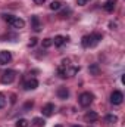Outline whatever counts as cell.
<instances>
[{
  "instance_id": "ac0fdd59",
  "label": "cell",
  "mask_w": 125,
  "mask_h": 127,
  "mask_svg": "<svg viewBox=\"0 0 125 127\" xmlns=\"http://www.w3.org/2000/svg\"><path fill=\"white\" fill-rule=\"evenodd\" d=\"M52 44H53V40H52V38H44V40H43V47L47 49V47H50Z\"/></svg>"
},
{
  "instance_id": "5bb4252c",
  "label": "cell",
  "mask_w": 125,
  "mask_h": 127,
  "mask_svg": "<svg viewBox=\"0 0 125 127\" xmlns=\"http://www.w3.org/2000/svg\"><path fill=\"white\" fill-rule=\"evenodd\" d=\"M104 121H106V123H109V124H115V123H118V117H116V115H113V114H109V115H106Z\"/></svg>"
},
{
  "instance_id": "7a4b0ae2",
  "label": "cell",
  "mask_w": 125,
  "mask_h": 127,
  "mask_svg": "<svg viewBox=\"0 0 125 127\" xmlns=\"http://www.w3.org/2000/svg\"><path fill=\"white\" fill-rule=\"evenodd\" d=\"M3 19L7 22V24H10L13 28H24L25 27V21L22 19V18H18V16H13V15H3Z\"/></svg>"
},
{
  "instance_id": "9c48e42d",
  "label": "cell",
  "mask_w": 125,
  "mask_h": 127,
  "mask_svg": "<svg viewBox=\"0 0 125 127\" xmlns=\"http://www.w3.org/2000/svg\"><path fill=\"white\" fill-rule=\"evenodd\" d=\"M24 87H25V90H34V89H37V87H38V81H37L35 78H31V80L25 81Z\"/></svg>"
},
{
  "instance_id": "8fae6325",
  "label": "cell",
  "mask_w": 125,
  "mask_h": 127,
  "mask_svg": "<svg viewBox=\"0 0 125 127\" xmlns=\"http://www.w3.org/2000/svg\"><path fill=\"white\" fill-rule=\"evenodd\" d=\"M58 96H59V99H66L69 96V90L66 87H59L58 89Z\"/></svg>"
},
{
  "instance_id": "5b68a950",
  "label": "cell",
  "mask_w": 125,
  "mask_h": 127,
  "mask_svg": "<svg viewBox=\"0 0 125 127\" xmlns=\"http://www.w3.org/2000/svg\"><path fill=\"white\" fill-rule=\"evenodd\" d=\"M122 100H124L122 92H119V90L112 92V95H110V102H112L113 105H119V103H122Z\"/></svg>"
},
{
  "instance_id": "2e32d148",
  "label": "cell",
  "mask_w": 125,
  "mask_h": 127,
  "mask_svg": "<svg viewBox=\"0 0 125 127\" xmlns=\"http://www.w3.org/2000/svg\"><path fill=\"white\" fill-rule=\"evenodd\" d=\"M61 7H62V3H61L59 0H53V1L50 3V9H52V10H59Z\"/></svg>"
},
{
  "instance_id": "3957f363",
  "label": "cell",
  "mask_w": 125,
  "mask_h": 127,
  "mask_svg": "<svg viewBox=\"0 0 125 127\" xmlns=\"http://www.w3.org/2000/svg\"><path fill=\"white\" fill-rule=\"evenodd\" d=\"M15 77H16V72H15L13 69H7V71H4V72H3V75H1V78H0V81H1L3 84H10V83L15 80Z\"/></svg>"
},
{
  "instance_id": "52a82bcc",
  "label": "cell",
  "mask_w": 125,
  "mask_h": 127,
  "mask_svg": "<svg viewBox=\"0 0 125 127\" xmlns=\"http://www.w3.org/2000/svg\"><path fill=\"white\" fill-rule=\"evenodd\" d=\"M41 112H43V115H46V117L53 115V112H55V105H53V103H46V105L43 106Z\"/></svg>"
},
{
  "instance_id": "44dd1931",
  "label": "cell",
  "mask_w": 125,
  "mask_h": 127,
  "mask_svg": "<svg viewBox=\"0 0 125 127\" xmlns=\"http://www.w3.org/2000/svg\"><path fill=\"white\" fill-rule=\"evenodd\" d=\"M37 40H38V38H35V37H32L31 40H30V43H28V46H30V47H34V46L37 44Z\"/></svg>"
},
{
  "instance_id": "ffe728a7",
  "label": "cell",
  "mask_w": 125,
  "mask_h": 127,
  "mask_svg": "<svg viewBox=\"0 0 125 127\" xmlns=\"http://www.w3.org/2000/svg\"><path fill=\"white\" fill-rule=\"evenodd\" d=\"M32 123H34V124H35V126H44V121H43V120H41V118H34V120H32Z\"/></svg>"
},
{
  "instance_id": "7402d4cb",
  "label": "cell",
  "mask_w": 125,
  "mask_h": 127,
  "mask_svg": "<svg viewBox=\"0 0 125 127\" xmlns=\"http://www.w3.org/2000/svg\"><path fill=\"white\" fill-rule=\"evenodd\" d=\"M87 1H88V0H78L77 3H78L80 6H84V4H87Z\"/></svg>"
},
{
  "instance_id": "7c38bea8",
  "label": "cell",
  "mask_w": 125,
  "mask_h": 127,
  "mask_svg": "<svg viewBox=\"0 0 125 127\" xmlns=\"http://www.w3.org/2000/svg\"><path fill=\"white\" fill-rule=\"evenodd\" d=\"M31 22H32V28L35 30V31H40L41 30V25H40V19H38V16H31Z\"/></svg>"
},
{
  "instance_id": "cb8c5ba5",
  "label": "cell",
  "mask_w": 125,
  "mask_h": 127,
  "mask_svg": "<svg viewBox=\"0 0 125 127\" xmlns=\"http://www.w3.org/2000/svg\"><path fill=\"white\" fill-rule=\"evenodd\" d=\"M72 127H81V126H72Z\"/></svg>"
},
{
  "instance_id": "d6986e66",
  "label": "cell",
  "mask_w": 125,
  "mask_h": 127,
  "mask_svg": "<svg viewBox=\"0 0 125 127\" xmlns=\"http://www.w3.org/2000/svg\"><path fill=\"white\" fill-rule=\"evenodd\" d=\"M4 105H6V96L3 93H0V109L4 108Z\"/></svg>"
},
{
  "instance_id": "9a60e30c",
  "label": "cell",
  "mask_w": 125,
  "mask_h": 127,
  "mask_svg": "<svg viewBox=\"0 0 125 127\" xmlns=\"http://www.w3.org/2000/svg\"><path fill=\"white\" fill-rule=\"evenodd\" d=\"M88 71H90V74H93V75H99V74H100V68H99V65H97V64L90 65Z\"/></svg>"
},
{
  "instance_id": "6da1fadb",
  "label": "cell",
  "mask_w": 125,
  "mask_h": 127,
  "mask_svg": "<svg viewBox=\"0 0 125 127\" xmlns=\"http://www.w3.org/2000/svg\"><path fill=\"white\" fill-rule=\"evenodd\" d=\"M100 40H102V34L93 32L90 35H84L83 40H81V44H83V47H94V46L99 44Z\"/></svg>"
},
{
  "instance_id": "30bf717a",
  "label": "cell",
  "mask_w": 125,
  "mask_h": 127,
  "mask_svg": "<svg viewBox=\"0 0 125 127\" xmlns=\"http://www.w3.org/2000/svg\"><path fill=\"white\" fill-rule=\"evenodd\" d=\"M68 40V37H63V35H56L55 37V40H53V43H55V46H58V47H61L65 44V41Z\"/></svg>"
},
{
  "instance_id": "4fadbf2b",
  "label": "cell",
  "mask_w": 125,
  "mask_h": 127,
  "mask_svg": "<svg viewBox=\"0 0 125 127\" xmlns=\"http://www.w3.org/2000/svg\"><path fill=\"white\" fill-rule=\"evenodd\" d=\"M103 7H104L106 12H113V9H115V0H107L103 4Z\"/></svg>"
},
{
  "instance_id": "603a6c76",
  "label": "cell",
  "mask_w": 125,
  "mask_h": 127,
  "mask_svg": "<svg viewBox=\"0 0 125 127\" xmlns=\"http://www.w3.org/2000/svg\"><path fill=\"white\" fill-rule=\"evenodd\" d=\"M32 1H34L35 4H43V3H44L46 0H32Z\"/></svg>"
},
{
  "instance_id": "e0dca14e",
  "label": "cell",
  "mask_w": 125,
  "mask_h": 127,
  "mask_svg": "<svg viewBox=\"0 0 125 127\" xmlns=\"http://www.w3.org/2000/svg\"><path fill=\"white\" fill-rule=\"evenodd\" d=\"M28 126H30V123L25 118H21V120L16 121V127H28Z\"/></svg>"
},
{
  "instance_id": "d4e9b609",
  "label": "cell",
  "mask_w": 125,
  "mask_h": 127,
  "mask_svg": "<svg viewBox=\"0 0 125 127\" xmlns=\"http://www.w3.org/2000/svg\"><path fill=\"white\" fill-rule=\"evenodd\" d=\"M56 127H62V126H56Z\"/></svg>"
},
{
  "instance_id": "8992f818",
  "label": "cell",
  "mask_w": 125,
  "mask_h": 127,
  "mask_svg": "<svg viewBox=\"0 0 125 127\" xmlns=\"http://www.w3.org/2000/svg\"><path fill=\"white\" fill-rule=\"evenodd\" d=\"M10 59H12L10 52H7V50H1V52H0V65H6V64H9L10 62Z\"/></svg>"
},
{
  "instance_id": "ba28073f",
  "label": "cell",
  "mask_w": 125,
  "mask_h": 127,
  "mask_svg": "<svg viewBox=\"0 0 125 127\" xmlns=\"http://www.w3.org/2000/svg\"><path fill=\"white\" fill-rule=\"evenodd\" d=\"M84 120H85L87 123H93V121H97V120H99V114H97L96 111H88V112L84 115Z\"/></svg>"
},
{
  "instance_id": "277c9868",
  "label": "cell",
  "mask_w": 125,
  "mask_h": 127,
  "mask_svg": "<svg viewBox=\"0 0 125 127\" xmlns=\"http://www.w3.org/2000/svg\"><path fill=\"white\" fill-rule=\"evenodd\" d=\"M78 100H80V105H81V106L87 108V106H90L91 102H93V95L88 93V92H84V93H81V96H80Z\"/></svg>"
}]
</instances>
